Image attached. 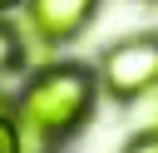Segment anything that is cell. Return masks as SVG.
Returning <instances> with one entry per match:
<instances>
[{"mask_svg": "<svg viewBox=\"0 0 158 153\" xmlns=\"http://www.w3.org/2000/svg\"><path fill=\"white\" fill-rule=\"evenodd\" d=\"M89 104H94V74L84 64H44L40 74H30L20 109H15V123L35 143H54L84 123Z\"/></svg>", "mask_w": 158, "mask_h": 153, "instance_id": "1", "label": "cell"}, {"mask_svg": "<svg viewBox=\"0 0 158 153\" xmlns=\"http://www.w3.org/2000/svg\"><path fill=\"white\" fill-rule=\"evenodd\" d=\"M158 84V35L123 39L104 54V89L114 99H143Z\"/></svg>", "mask_w": 158, "mask_h": 153, "instance_id": "2", "label": "cell"}, {"mask_svg": "<svg viewBox=\"0 0 158 153\" xmlns=\"http://www.w3.org/2000/svg\"><path fill=\"white\" fill-rule=\"evenodd\" d=\"M94 5H99V0H25V15H30V25H35V35H44V39H69V35H79V30L89 25Z\"/></svg>", "mask_w": 158, "mask_h": 153, "instance_id": "3", "label": "cell"}, {"mask_svg": "<svg viewBox=\"0 0 158 153\" xmlns=\"http://www.w3.org/2000/svg\"><path fill=\"white\" fill-rule=\"evenodd\" d=\"M0 153H20V123L0 109Z\"/></svg>", "mask_w": 158, "mask_h": 153, "instance_id": "4", "label": "cell"}, {"mask_svg": "<svg viewBox=\"0 0 158 153\" xmlns=\"http://www.w3.org/2000/svg\"><path fill=\"white\" fill-rule=\"evenodd\" d=\"M15 64V39H10V30L0 25V69H10Z\"/></svg>", "mask_w": 158, "mask_h": 153, "instance_id": "5", "label": "cell"}, {"mask_svg": "<svg viewBox=\"0 0 158 153\" xmlns=\"http://www.w3.org/2000/svg\"><path fill=\"white\" fill-rule=\"evenodd\" d=\"M128 153H158V133H143V138H138Z\"/></svg>", "mask_w": 158, "mask_h": 153, "instance_id": "6", "label": "cell"}, {"mask_svg": "<svg viewBox=\"0 0 158 153\" xmlns=\"http://www.w3.org/2000/svg\"><path fill=\"white\" fill-rule=\"evenodd\" d=\"M0 109H5V104H0Z\"/></svg>", "mask_w": 158, "mask_h": 153, "instance_id": "7", "label": "cell"}]
</instances>
